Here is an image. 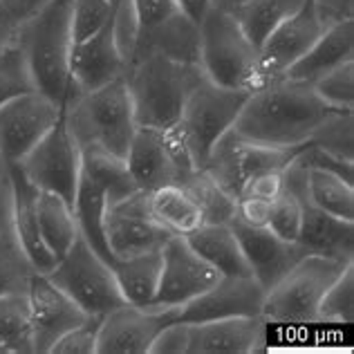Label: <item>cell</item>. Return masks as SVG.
Wrapping results in <instances>:
<instances>
[{"label":"cell","mask_w":354,"mask_h":354,"mask_svg":"<svg viewBox=\"0 0 354 354\" xmlns=\"http://www.w3.org/2000/svg\"><path fill=\"white\" fill-rule=\"evenodd\" d=\"M348 265L350 263L325 256H303L281 281L267 290L260 316L267 325L319 323V307L323 296Z\"/></svg>","instance_id":"cell-6"},{"label":"cell","mask_w":354,"mask_h":354,"mask_svg":"<svg viewBox=\"0 0 354 354\" xmlns=\"http://www.w3.org/2000/svg\"><path fill=\"white\" fill-rule=\"evenodd\" d=\"M242 3H245V0H211L213 7H220V9H225V12H234Z\"/></svg>","instance_id":"cell-52"},{"label":"cell","mask_w":354,"mask_h":354,"mask_svg":"<svg viewBox=\"0 0 354 354\" xmlns=\"http://www.w3.org/2000/svg\"><path fill=\"white\" fill-rule=\"evenodd\" d=\"M0 354H7V352H5V350H3V348H0Z\"/></svg>","instance_id":"cell-54"},{"label":"cell","mask_w":354,"mask_h":354,"mask_svg":"<svg viewBox=\"0 0 354 354\" xmlns=\"http://www.w3.org/2000/svg\"><path fill=\"white\" fill-rule=\"evenodd\" d=\"M303 166H305V200L334 218L354 222V184H350L339 173L323 169V166H310V164Z\"/></svg>","instance_id":"cell-28"},{"label":"cell","mask_w":354,"mask_h":354,"mask_svg":"<svg viewBox=\"0 0 354 354\" xmlns=\"http://www.w3.org/2000/svg\"><path fill=\"white\" fill-rule=\"evenodd\" d=\"M303 227V200L290 189H285L272 202L267 229L285 242H298Z\"/></svg>","instance_id":"cell-38"},{"label":"cell","mask_w":354,"mask_h":354,"mask_svg":"<svg viewBox=\"0 0 354 354\" xmlns=\"http://www.w3.org/2000/svg\"><path fill=\"white\" fill-rule=\"evenodd\" d=\"M126 166L137 189L151 193L162 186H182L198 171L177 128H148L137 126L130 139Z\"/></svg>","instance_id":"cell-9"},{"label":"cell","mask_w":354,"mask_h":354,"mask_svg":"<svg viewBox=\"0 0 354 354\" xmlns=\"http://www.w3.org/2000/svg\"><path fill=\"white\" fill-rule=\"evenodd\" d=\"M269 209H272V202H265L258 198H238L234 218H238L240 222H245V225H251V227H267Z\"/></svg>","instance_id":"cell-47"},{"label":"cell","mask_w":354,"mask_h":354,"mask_svg":"<svg viewBox=\"0 0 354 354\" xmlns=\"http://www.w3.org/2000/svg\"><path fill=\"white\" fill-rule=\"evenodd\" d=\"M36 211H39V227L43 242L54 254V258H63L79 238L74 207L57 193L39 191L36 193Z\"/></svg>","instance_id":"cell-29"},{"label":"cell","mask_w":354,"mask_h":354,"mask_svg":"<svg viewBox=\"0 0 354 354\" xmlns=\"http://www.w3.org/2000/svg\"><path fill=\"white\" fill-rule=\"evenodd\" d=\"M220 274L200 258L184 236H171L162 247V274L153 305L148 310H180L195 296L218 283Z\"/></svg>","instance_id":"cell-12"},{"label":"cell","mask_w":354,"mask_h":354,"mask_svg":"<svg viewBox=\"0 0 354 354\" xmlns=\"http://www.w3.org/2000/svg\"><path fill=\"white\" fill-rule=\"evenodd\" d=\"M229 227L234 229L240 242V249L245 254L251 276L265 290L274 287L298 260L307 256L298 242H285L276 234H272L267 227H251L240 222L238 218H231Z\"/></svg>","instance_id":"cell-19"},{"label":"cell","mask_w":354,"mask_h":354,"mask_svg":"<svg viewBox=\"0 0 354 354\" xmlns=\"http://www.w3.org/2000/svg\"><path fill=\"white\" fill-rule=\"evenodd\" d=\"M36 274L39 272L32 265L30 256L25 254L23 245L18 242L14 227L0 231V296L27 292Z\"/></svg>","instance_id":"cell-34"},{"label":"cell","mask_w":354,"mask_h":354,"mask_svg":"<svg viewBox=\"0 0 354 354\" xmlns=\"http://www.w3.org/2000/svg\"><path fill=\"white\" fill-rule=\"evenodd\" d=\"M182 189L200 207L202 225H229V220L236 216V198L222 189L204 169L195 171L182 184Z\"/></svg>","instance_id":"cell-33"},{"label":"cell","mask_w":354,"mask_h":354,"mask_svg":"<svg viewBox=\"0 0 354 354\" xmlns=\"http://www.w3.org/2000/svg\"><path fill=\"white\" fill-rule=\"evenodd\" d=\"M110 23L101 27L99 32L72 43L70 74L79 95L104 88L117 79H124L126 63L115 45L113 25Z\"/></svg>","instance_id":"cell-21"},{"label":"cell","mask_w":354,"mask_h":354,"mask_svg":"<svg viewBox=\"0 0 354 354\" xmlns=\"http://www.w3.org/2000/svg\"><path fill=\"white\" fill-rule=\"evenodd\" d=\"M0 348L7 354H34L27 292L0 296Z\"/></svg>","instance_id":"cell-32"},{"label":"cell","mask_w":354,"mask_h":354,"mask_svg":"<svg viewBox=\"0 0 354 354\" xmlns=\"http://www.w3.org/2000/svg\"><path fill=\"white\" fill-rule=\"evenodd\" d=\"M48 278L88 316H106L126 303L113 267L81 236L74 240L68 254L57 260Z\"/></svg>","instance_id":"cell-8"},{"label":"cell","mask_w":354,"mask_h":354,"mask_svg":"<svg viewBox=\"0 0 354 354\" xmlns=\"http://www.w3.org/2000/svg\"><path fill=\"white\" fill-rule=\"evenodd\" d=\"M14 166L36 191L57 193L74 207L81 175V148L74 142L63 113L41 142Z\"/></svg>","instance_id":"cell-10"},{"label":"cell","mask_w":354,"mask_h":354,"mask_svg":"<svg viewBox=\"0 0 354 354\" xmlns=\"http://www.w3.org/2000/svg\"><path fill=\"white\" fill-rule=\"evenodd\" d=\"M184 238L220 276H251L240 242L229 225H200Z\"/></svg>","instance_id":"cell-26"},{"label":"cell","mask_w":354,"mask_h":354,"mask_svg":"<svg viewBox=\"0 0 354 354\" xmlns=\"http://www.w3.org/2000/svg\"><path fill=\"white\" fill-rule=\"evenodd\" d=\"M153 218L173 236H186L202 225V211L182 186L169 184L148 193Z\"/></svg>","instance_id":"cell-30"},{"label":"cell","mask_w":354,"mask_h":354,"mask_svg":"<svg viewBox=\"0 0 354 354\" xmlns=\"http://www.w3.org/2000/svg\"><path fill=\"white\" fill-rule=\"evenodd\" d=\"M332 110L312 86L278 77L249 92L231 133L258 146L298 148Z\"/></svg>","instance_id":"cell-1"},{"label":"cell","mask_w":354,"mask_h":354,"mask_svg":"<svg viewBox=\"0 0 354 354\" xmlns=\"http://www.w3.org/2000/svg\"><path fill=\"white\" fill-rule=\"evenodd\" d=\"M307 3L310 0H245L231 14L258 48L278 25L301 12Z\"/></svg>","instance_id":"cell-31"},{"label":"cell","mask_w":354,"mask_h":354,"mask_svg":"<svg viewBox=\"0 0 354 354\" xmlns=\"http://www.w3.org/2000/svg\"><path fill=\"white\" fill-rule=\"evenodd\" d=\"M119 0H70L72 39L81 41L113 21Z\"/></svg>","instance_id":"cell-39"},{"label":"cell","mask_w":354,"mask_h":354,"mask_svg":"<svg viewBox=\"0 0 354 354\" xmlns=\"http://www.w3.org/2000/svg\"><path fill=\"white\" fill-rule=\"evenodd\" d=\"M307 144L337 160L354 162V110H332Z\"/></svg>","instance_id":"cell-35"},{"label":"cell","mask_w":354,"mask_h":354,"mask_svg":"<svg viewBox=\"0 0 354 354\" xmlns=\"http://www.w3.org/2000/svg\"><path fill=\"white\" fill-rule=\"evenodd\" d=\"M74 142L81 151H104L126 160L137 121L126 79H117L104 88L83 92L63 108Z\"/></svg>","instance_id":"cell-4"},{"label":"cell","mask_w":354,"mask_h":354,"mask_svg":"<svg viewBox=\"0 0 354 354\" xmlns=\"http://www.w3.org/2000/svg\"><path fill=\"white\" fill-rule=\"evenodd\" d=\"M133 5L139 18V34L153 30L182 12L177 0H133Z\"/></svg>","instance_id":"cell-44"},{"label":"cell","mask_w":354,"mask_h":354,"mask_svg":"<svg viewBox=\"0 0 354 354\" xmlns=\"http://www.w3.org/2000/svg\"><path fill=\"white\" fill-rule=\"evenodd\" d=\"M354 321V265L330 285L319 307V323H352Z\"/></svg>","instance_id":"cell-37"},{"label":"cell","mask_w":354,"mask_h":354,"mask_svg":"<svg viewBox=\"0 0 354 354\" xmlns=\"http://www.w3.org/2000/svg\"><path fill=\"white\" fill-rule=\"evenodd\" d=\"M113 39L115 45L124 59L126 68L130 65L135 57V50H137V39H139V18L135 12V5L133 0H119L117 5V12L113 16Z\"/></svg>","instance_id":"cell-41"},{"label":"cell","mask_w":354,"mask_h":354,"mask_svg":"<svg viewBox=\"0 0 354 354\" xmlns=\"http://www.w3.org/2000/svg\"><path fill=\"white\" fill-rule=\"evenodd\" d=\"M204 77L200 65L175 61L160 52H146L126 68V86L137 126L173 128L193 88Z\"/></svg>","instance_id":"cell-3"},{"label":"cell","mask_w":354,"mask_h":354,"mask_svg":"<svg viewBox=\"0 0 354 354\" xmlns=\"http://www.w3.org/2000/svg\"><path fill=\"white\" fill-rule=\"evenodd\" d=\"M354 61V18L328 25L314 45L283 77L312 86L339 65Z\"/></svg>","instance_id":"cell-22"},{"label":"cell","mask_w":354,"mask_h":354,"mask_svg":"<svg viewBox=\"0 0 354 354\" xmlns=\"http://www.w3.org/2000/svg\"><path fill=\"white\" fill-rule=\"evenodd\" d=\"M9 180H12V227L18 242L23 245L25 254L30 256L32 265L39 274H50L57 258L43 242L39 227V211H36V191L23 177L18 166H7Z\"/></svg>","instance_id":"cell-23"},{"label":"cell","mask_w":354,"mask_h":354,"mask_svg":"<svg viewBox=\"0 0 354 354\" xmlns=\"http://www.w3.org/2000/svg\"><path fill=\"white\" fill-rule=\"evenodd\" d=\"M283 191H285V169L263 171L249 177L238 198H258L265 202H274Z\"/></svg>","instance_id":"cell-43"},{"label":"cell","mask_w":354,"mask_h":354,"mask_svg":"<svg viewBox=\"0 0 354 354\" xmlns=\"http://www.w3.org/2000/svg\"><path fill=\"white\" fill-rule=\"evenodd\" d=\"M323 104L337 110H354V61L339 65L337 70L325 74L323 79L312 83Z\"/></svg>","instance_id":"cell-40"},{"label":"cell","mask_w":354,"mask_h":354,"mask_svg":"<svg viewBox=\"0 0 354 354\" xmlns=\"http://www.w3.org/2000/svg\"><path fill=\"white\" fill-rule=\"evenodd\" d=\"M247 97L249 92L216 86L207 77H202L193 88L175 128L198 169L209 160L213 146L220 142L222 135H227L236 124Z\"/></svg>","instance_id":"cell-7"},{"label":"cell","mask_w":354,"mask_h":354,"mask_svg":"<svg viewBox=\"0 0 354 354\" xmlns=\"http://www.w3.org/2000/svg\"><path fill=\"white\" fill-rule=\"evenodd\" d=\"M325 25L314 12L312 3H307L301 12L287 18L267 39L258 45V72L260 81H272L283 77L292 65L303 57L323 34Z\"/></svg>","instance_id":"cell-17"},{"label":"cell","mask_w":354,"mask_h":354,"mask_svg":"<svg viewBox=\"0 0 354 354\" xmlns=\"http://www.w3.org/2000/svg\"><path fill=\"white\" fill-rule=\"evenodd\" d=\"M110 267H113L117 285L121 294H124L126 303L137 307L153 305L162 274V249L146 251V254H139L133 258L115 260Z\"/></svg>","instance_id":"cell-27"},{"label":"cell","mask_w":354,"mask_h":354,"mask_svg":"<svg viewBox=\"0 0 354 354\" xmlns=\"http://www.w3.org/2000/svg\"><path fill=\"white\" fill-rule=\"evenodd\" d=\"M323 25H334L354 18V0H310Z\"/></svg>","instance_id":"cell-46"},{"label":"cell","mask_w":354,"mask_h":354,"mask_svg":"<svg viewBox=\"0 0 354 354\" xmlns=\"http://www.w3.org/2000/svg\"><path fill=\"white\" fill-rule=\"evenodd\" d=\"M146 52H160L175 61L200 65V25L184 12H180L166 23L139 34L135 57Z\"/></svg>","instance_id":"cell-25"},{"label":"cell","mask_w":354,"mask_h":354,"mask_svg":"<svg viewBox=\"0 0 354 354\" xmlns=\"http://www.w3.org/2000/svg\"><path fill=\"white\" fill-rule=\"evenodd\" d=\"M12 227V180H9V169L0 173V231Z\"/></svg>","instance_id":"cell-49"},{"label":"cell","mask_w":354,"mask_h":354,"mask_svg":"<svg viewBox=\"0 0 354 354\" xmlns=\"http://www.w3.org/2000/svg\"><path fill=\"white\" fill-rule=\"evenodd\" d=\"M177 5H180L182 12L193 18L195 23L202 21V16L207 14V9L211 7V0H177Z\"/></svg>","instance_id":"cell-50"},{"label":"cell","mask_w":354,"mask_h":354,"mask_svg":"<svg viewBox=\"0 0 354 354\" xmlns=\"http://www.w3.org/2000/svg\"><path fill=\"white\" fill-rule=\"evenodd\" d=\"M7 3H9V5H14V7L18 9V12H21V14L27 18V16H30V14L34 12L36 7L43 5L45 0H7Z\"/></svg>","instance_id":"cell-51"},{"label":"cell","mask_w":354,"mask_h":354,"mask_svg":"<svg viewBox=\"0 0 354 354\" xmlns=\"http://www.w3.org/2000/svg\"><path fill=\"white\" fill-rule=\"evenodd\" d=\"M63 108L34 90L0 106V157L14 166L57 124Z\"/></svg>","instance_id":"cell-14"},{"label":"cell","mask_w":354,"mask_h":354,"mask_svg":"<svg viewBox=\"0 0 354 354\" xmlns=\"http://www.w3.org/2000/svg\"><path fill=\"white\" fill-rule=\"evenodd\" d=\"M27 298L32 312L34 354H50L52 346L65 332L90 319L68 294L50 281L48 274H36L32 278Z\"/></svg>","instance_id":"cell-16"},{"label":"cell","mask_w":354,"mask_h":354,"mask_svg":"<svg viewBox=\"0 0 354 354\" xmlns=\"http://www.w3.org/2000/svg\"><path fill=\"white\" fill-rule=\"evenodd\" d=\"M189 323L171 321L157 332L148 354H186L189 350Z\"/></svg>","instance_id":"cell-45"},{"label":"cell","mask_w":354,"mask_h":354,"mask_svg":"<svg viewBox=\"0 0 354 354\" xmlns=\"http://www.w3.org/2000/svg\"><path fill=\"white\" fill-rule=\"evenodd\" d=\"M106 245L115 260L157 251L173 234L153 218L148 193L135 191L128 198L110 202L104 213Z\"/></svg>","instance_id":"cell-13"},{"label":"cell","mask_w":354,"mask_h":354,"mask_svg":"<svg viewBox=\"0 0 354 354\" xmlns=\"http://www.w3.org/2000/svg\"><path fill=\"white\" fill-rule=\"evenodd\" d=\"M34 90L36 86L30 65H27L21 45H18V41H14L0 52V106Z\"/></svg>","instance_id":"cell-36"},{"label":"cell","mask_w":354,"mask_h":354,"mask_svg":"<svg viewBox=\"0 0 354 354\" xmlns=\"http://www.w3.org/2000/svg\"><path fill=\"white\" fill-rule=\"evenodd\" d=\"M298 245L305 254L325 256L343 263L354 260V222L334 218L303 200V227Z\"/></svg>","instance_id":"cell-24"},{"label":"cell","mask_w":354,"mask_h":354,"mask_svg":"<svg viewBox=\"0 0 354 354\" xmlns=\"http://www.w3.org/2000/svg\"><path fill=\"white\" fill-rule=\"evenodd\" d=\"M23 21L25 16L14 5H9L7 0H0V52L16 41Z\"/></svg>","instance_id":"cell-48"},{"label":"cell","mask_w":354,"mask_h":354,"mask_svg":"<svg viewBox=\"0 0 354 354\" xmlns=\"http://www.w3.org/2000/svg\"><path fill=\"white\" fill-rule=\"evenodd\" d=\"M189 325L186 354H254L263 350L267 341L263 316H231Z\"/></svg>","instance_id":"cell-20"},{"label":"cell","mask_w":354,"mask_h":354,"mask_svg":"<svg viewBox=\"0 0 354 354\" xmlns=\"http://www.w3.org/2000/svg\"><path fill=\"white\" fill-rule=\"evenodd\" d=\"M200 25V70L216 86L254 92L263 86L258 48L231 12L209 7Z\"/></svg>","instance_id":"cell-5"},{"label":"cell","mask_w":354,"mask_h":354,"mask_svg":"<svg viewBox=\"0 0 354 354\" xmlns=\"http://www.w3.org/2000/svg\"><path fill=\"white\" fill-rule=\"evenodd\" d=\"M16 41L30 65L36 90L68 108L79 97L70 74L74 43L70 0H45L23 21Z\"/></svg>","instance_id":"cell-2"},{"label":"cell","mask_w":354,"mask_h":354,"mask_svg":"<svg viewBox=\"0 0 354 354\" xmlns=\"http://www.w3.org/2000/svg\"><path fill=\"white\" fill-rule=\"evenodd\" d=\"M101 316H90L77 328L65 332L54 343L50 354H97V334H99Z\"/></svg>","instance_id":"cell-42"},{"label":"cell","mask_w":354,"mask_h":354,"mask_svg":"<svg viewBox=\"0 0 354 354\" xmlns=\"http://www.w3.org/2000/svg\"><path fill=\"white\" fill-rule=\"evenodd\" d=\"M303 151V146L298 148H269L245 142V139L236 137L234 133L222 135L220 142L213 146L209 160L204 162L202 169L207 171L213 180H216L222 189L229 195H238L242 186L249 180L263 171H278L287 169L294 157Z\"/></svg>","instance_id":"cell-11"},{"label":"cell","mask_w":354,"mask_h":354,"mask_svg":"<svg viewBox=\"0 0 354 354\" xmlns=\"http://www.w3.org/2000/svg\"><path fill=\"white\" fill-rule=\"evenodd\" d=\"M265 294L267 290L254 276H220L207 292L175 310L173 321L204 323L231 316H260Z\"/></svg>","instance_id":"cell-15"},{"label":"cell","mask_w":354,"mask_h":354,"mask_svg":"<svg viewBox=\"0 0 354 354\" xmlns=\"http://www.w3.org/2000/svg\"><path fill=\"white\" fill-rule=\"evenodd\" d=\"M5 166H7V164L3 162V157H0V173H3V171H5Z\"/></svg>","instance_id":"cell-53"},{"label":"cell","mask_w":354,"mask_h":354,"mask_svg":"<svg viewBox=\"0 0 354 354\" xmlns=\"http://www.w3.org/2000/svg\"><path fill=\"white\" fill-rule=\"evenodd\" d=\"M175 310L157 312L124 303L101 316L97 334V354H148L151 343Z\"/></svg>","instance_id":"cell-18"}]
</instances>
